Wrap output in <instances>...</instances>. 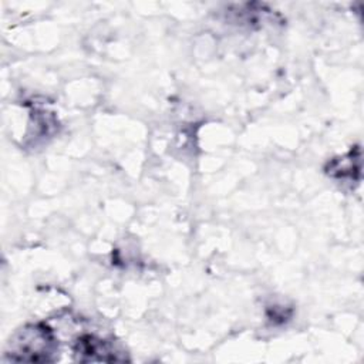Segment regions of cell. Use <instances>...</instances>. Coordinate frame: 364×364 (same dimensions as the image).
<instances>
[{"mask_svg":"<svg viewBox=\"0 0 364 364\" xmlns=\"http://www.w3.org/2000/svg\"><path fill=\"white\" fill-rule=\"evenodd\" d=\"M17 360L24 361H50V354L55 348V340L48 327L41 324L26 327L16 340Z\"/></svg>","mask_w":364,"mask_h":364,"instance_id":"6da1fadb","label":"cell"}]
</instances>
